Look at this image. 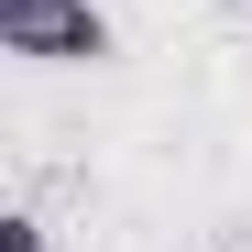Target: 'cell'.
<instances>
[{"label": "cell", "mask_w": 252, "mask_h": 252, "mask_svg": "<svg viewBox=\"0 0 252 252\" xmlns=\"http://www.w3.org/2000/svg\"><path fill=\"white\" fill-rule=\"evenodd\" d=\"M0 252H44V220H22V208H11V220H0Z\"/></svg>", "instance_id": "2"}, {"label": "cell", "mask_w": 252, "mask_h": 252, "mask_svg": "<svg viewBox=\"0 0 252 252\" xmlns=\"http://www.w3.org/2000/svg\"><path fill=\"white\" fill-rule=\"evenodd\" d=\"M0 44L33 66H99L110 55V11L99 0H0Z\"/></svg>", "instance_id": "1"}]
</instances>
